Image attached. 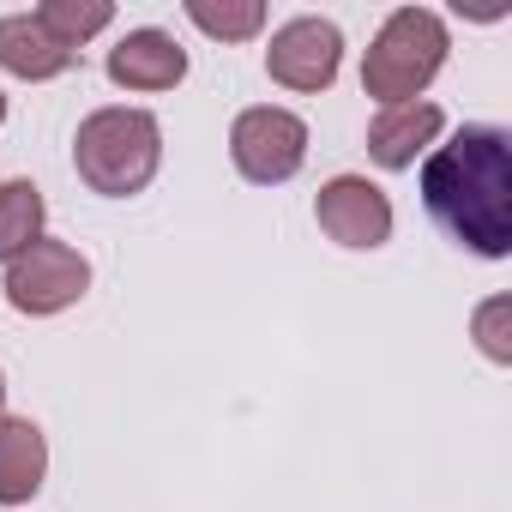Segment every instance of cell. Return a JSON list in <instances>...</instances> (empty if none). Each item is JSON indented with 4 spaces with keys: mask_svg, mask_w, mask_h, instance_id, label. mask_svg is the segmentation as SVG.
Segmentation results:
<instances>
[{
    "mask_svg": "<svg viewBox=\"0 0 512 512\" xmlns=\"http://www.w3.org/2000/svg\"><path fill=\"white\" fill-rule=\"evenodd\" d=\"M49 476V440L31 416H0V506H25Z\"/></svg>",
    "mask_w": 512,
    "mask_h": 512,
    "instance_id": "10",
    "label": "cell"
},
{
    "mask_svg": "<svg viewBox=\"0 0 512 512\" xmlns=\"http://www.w3.org/2000/svg\"><path fill=\"white\" fill-rule=\"evenodd\" d=\"M163 163V127L157 115L145 109H97L79 121V139H73V169L91 193L103 199H127V193H145L151 175Z\"/></svg>",
    "mask_w": 512,
    "mask_h": 512,
    "instance_id": "2",
    "label": "cell"
},
{
    "mask_svg": "<svg viewBox=\"0 0 512 512\" xmlns=\"http://www.w3.org/2000/svg\"><path fill=\"white\" fill-rule=\"evenodd\" d=\"M43 223H49V205H43L37 181L19 175L0 187V266H13L31 241H43Z\"/></svg>",
    "mask_w": 512,
    "mask_h": 512,
    "instance_id": "12",
    "label": "cell"
},
{
    "mask_svg": "<svg viewBox=\"0 0 512 512\" xmlns=\"http://www.w3.org/2000/svg\"><path fill=\"white\" fill-rule=\"evenodd\" d=\"M0 121H7V97H0Z\"/></svg>",
    "mask_w": 512,
    "mask_h": 512,
    "instance_id": "17",
    "label": "cell"
},
{
    "mask_svg": "<svg viewBox=\"0 0 512 512\" xmlns=\"http://www.w3.org/2000/svg\"><path fill=\"white\" fill-rule=\"evenodd\" d=\"M440 127H446V115H440L428 97L392 103V109H380V115L368 121V157H374L380 169H410V163L440 139Z\"/></svg>",
    "mask_w": 512,
    "mask_h": 512,
    "instance_id": "9",
    "label": "cell"
},
{
    "mask_svg": "<svg viewBox=\"0 0 512 512\" xmlns=\"http://www.w3.org/2000/svg\"><path fill=\"white\" fill-rule=\"evenodd\" d=\"M0 416H7V374H0Z\"/></svg>",
    "mask_w": 512,
    "mask_h": 512,
    "instance_id": "16",
    "label": "cell"
},
{
    "mask_svg": "<svg viewBox=\"0 0 512 512\" xmlns=\"http://www.w3.org/2000/svg\"><path fill=\"white\" fill-rule=\"evenodd\" d=\"M506 320H512V302H506V296H494V302H482V308H476V344H482V356H488V362H512Z\"/></svg>",
    "mask_w": 512,
    "mask_h": 512,
    "instance_id": "15",
    "label": "cell"
},
{
    "mask_svg": "<svg viewBox=\"0 0 512 512\" xmlns=\"http://www.w3.org/2000/svg\"><path fill=\"white\" fill-rule=\"evenodd\" d=\"M37 25H43L61 49L79 55V43H91L97 31L115 25V7H109V0H43V7H37Z\"/></svg>",
    "mask_w": 512,
    "mask_h": 512,
    "instance_id": "13",
    "label": "cell"
},
{
    "mask_svg": "<svg viewBox=\"0 0 512 512\" xmlns=\"http://www.w3.org/2000/svg\"><path fill=\"white\" fill-rule=\"evenodd\" d=\"M229 157H235L241 181L278 187V181H290L308 163V121L290 115V109H278V103L241 109L235 127H229Z\"/></svg>",
    "mask_w": 512,
    "mask_h": 512,
    "instance_id": "4",
    "label": "cell"
},
{
    "mask_svg": "<svg viewBox=\"0 0 512 512\" xmlns=\"http://www.w3.org/2000/svg\"><path fill=\"white\" fill-rule=\"evenodd\" d=\"M109 79H115L121 91H175V85L187 79V49H181L169 31H157V25L127 31V37L109 49Z\"/></svg>",
    "mask_w": 512,
    "mask_h": 512,
    "instance_id": "8",
    "label": "cell"
},
{
    "mask_svg": "<svg viewBox=\"0 0 512 512\" xmlns=\"http://www.w3.org/2000/svg\"><path fill=\"white\" fill-rule=\"evenodd\" d=\"M344 67V31L332 19H290L272 31V49H266V73L284 85V91H326Z\"/></svg>",
    "mask_w": 512,
    "mask_h": 512,
    "instance_id": "6",
    "label": "cell"
},
{
    "mask_svg": "<svg viewBox=\"0 0 512 512\" xmlns=\"http://www.w3.org/2000/svg\"><path fill=\"white\" fill-rule=\"evenodd\" d=\"M85 290H91V260L79 247H67V241H49V235L31 241L19 260L7 266V302L19 314H31V320L67 314Z\"/></svg>",
    "mask_w": 512,
    "mask_h": 512,
    "instance_id": "5",
    "label": "cell"
},
{
    "mask_svg": "<svg viewBox=\"0 0 512 512\" xmlns=\"http://www.w3.org/2000/svg\"><path fill=\"white\" fill-rule=\"evenodd\" d=\"M67 67H73V49H61L37 25V13H7L0 19V73L43 85V79H61Z\"/></svg>",
    "mask_w": 512,
    "mask_h": 512,
    "instance_id": "11",
    "label": "cell"
},
{
    "mask_svg": "<svg viewBox=\"0 0 512 512\" xmlns=\"http://www.w3.org/2000/svg\"><path fill=\"white\" fill-rule=\"evenodd\" d=\"M314 217L338 247H356V253L386 247V235H392V199L368 175H332L314 199Z\"/></svg>",
    "mask_w": 512,
    "mask_h": 512,
    "instance_id": "7",
    "label": "cell"
},
{
    "mask_svg": "<svg viewBox=\"0 0 512 512\" xmlns=\"http://www.w3.org/2000/svg\"><path fill=\"white\" fill-rule=\"evenodd\" d=\"M187 19L205 31V37H217V43H247V37H260L266 31V7L260 0H187Z\"/></svg>",
    "mask_w": 512,
    "mask_h": 512,
    "instance_id": "14",
    "label": "cell"
},
{
    "mask_svg": "<svg viewBox=\"0 0 512 512\" xmlns=\"http://www.w3.org/2000/svg\"><path fill=\"white\" fill-rule=\"evenodd\" d=\"M446 25H440V13H428V7H398L386 25H380V37L368 43V55H362V91L380 103V109H392V103H416L428 85H434V73L446 67Z\"/></svg>",
    "mask_w": 512,
    "mask_h": 512,
    "instance_id": "3",
    "label": "cell"
},
{
    "mask_svg": "<svg viewBox=\"0 0 512 512\" xmlns=\"http://www.w3.org/2000/svg\"><path fill=\"white\" fill-rule=\"evenodd\" d=\"M428 217L482 260L512 253V139L500 127H458L422 163Z\"/></svg>",
    "mask_w": 512,
    "mask_h": 512,
    "instance_id": "1",
    "label": "cell"
}]
</instances>
